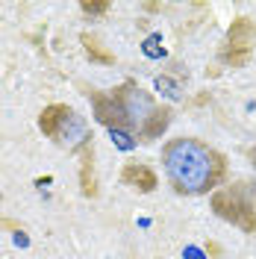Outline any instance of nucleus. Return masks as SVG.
I'll return each instance as SVG.
<instances>
[{
	"mask_svg": "<svg viewBox=\"0 0 256 259\" xmlns=\"http://www.w3.org/2000/svg\"><path fill=\"white\" fill-rule=\"evenodd\" d=\"M247 159H250V165H253V171H256V147H250V150H247Z\"/></svg>",
	"mask_w": 256,
	"mask_h": 259,
	"instance_id": "8",
	"label": "nucleus"
},
{
	"mask_svg": "<svg viewBox=\"0 0 256 259\" xmlns=\"http://www.w3.org/2000/svg\"><path fill=\"white\" fill-rule=\"evenodd\" d=\"M38 130L48 136L53 145H59L68 153H80V150L86 153L92 147V130L86 124V118L74 106H68V103H50V106H45L41 115H38Z\"/></svg>",
	"mask_w": 256,
	"mask_h": 259,
	"instance_id": "3",
	"label": "nucleus"
},
{
	"mask_svg": "<svg viewBox=\"0 0 256 259\" xmlns=\"http://www.w3.org/2000/svg\"><path fill=\"white\" fill-rule=\"evenodd\" d=\"M162 168H165L168 186L186 197L215 194L230 177L224 153L194 136L168 139L162 145Z\"/></svg>",
	"mask_w": 256,
	"mask_h": 259,
	"instance_id": "2",
	"label": "nucleus"
},
{
	"mask_svg": "<svg viewBox=\"0 0 256 259\" xmlns=\"http://www.w3.org/2000/svg\"><path fill=\"white\" fill-rule=\"evenodd\" d=\"M121 183L139 189V192H153L156 189V174L147 165H142V162H127L124 171H121Z\"/></svg>",
	"mask_w": 256,
	"mask_h": 259,
	"instance_id": "5",
	"label": "nucleus"
},
{
	"mask_svg": "<svg viewBox=\"0 0 256 259\" xmlns=\"http://www.w3.org/2000/svg\"><path fill=\"white\" fill-rule=\"evenodd\" d=\"M106 9H109V3H95V6L92 3H82V12H89V15H103Z\"/></svg>",
	"mask_w": 256,
	"mask_h": 259,
	"instance_id": "7",
	"label": "nucleus"
},
{
	"mask_svg": "<svg viewBox=\"0 0 256 259\" xmlns=\"http://www.w3.org/2000/svg\"><path fill=\"white\" fill-rule=\"evenodd\" d=\"M92 100V115L97 124L109 130L118 147H136L156 142L171 124V106H162L150 92H144L136 80H124L115 89H92L86 92Z\"/></svg>",
	"mask_w": 256,
	"mask_h": 259,
	"instance_id": "1",
	"label": "nucleus"
},
{
	"mask_svg": "<svg viewBox=\"0 0 256 259\" xmlns=\"http://www.w3.org/2000/svg\"><path fill=\"white\" fill-rule=\"evenodd\" d=\"M212 209L224 221L239 227L241 233H256V186L247 180H239L233 186H221L212 194Z\"/></svg>",
	"mask_w": 256,
	"mask_h": 259,
	"instance_id": "4",
	"label": "nucleus"
},
{
	"mask_svg": "<svg viewBox=\"0 0 256 259\" xmlns=\"http://www.w3.org/2000/svg\"><path fill=\"white\" fill-rule=\"evenodd\" d=\"M82 45H86V53H89L92 59H97V62H112V59H115L112 53L100 50V45H97V38H92V35H82Z\"/></svg>",
	"mask_w": 256,
	"mask_h": 259,
	"instance_id": "6",
	"label": "nucleus"
}]
</instances>
